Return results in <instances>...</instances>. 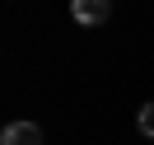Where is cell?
Instances as JSON below:
<instances>
[{"instance_id": "cell-1", "label": "cell", "mask_w": 154, "mask_h": 145, "mask_svg": "<svg viewBox=\"0 0 154 145\" xmlns=\"http://www.w3.org/2000/svg\"><path fill=\"white\" fill-rule=\"evenodd\" d=\"M70 14H75V24H103L107 14H112V0H70Z\"/></svg>"}, {"instance_id": "cell-2", "label": "cell", "mask_w": 154, "mask_h": 145, "mask_svg": "<svg viewBox=\"0 0 154 145\" xmlns=\"http://www.w3.org/2000/svg\"><path fill=\"white\" fill-rule=\"evenodd\" d=\"M0 145H42V131L33 122H10L0 131Z\"/></svg>"}, {"instance_id": "cell-3", "label": "cell", "mask_w": 154, "mask_h": 145, "mask_svg": "<svg viewBox=\"0 0 154 145\" xmlns=\"http://www.w3.org/2000/svg\"><path fill=\"white\" fill-rule=\"evenodd\" d=\"M135 126H140V136H149V140H154V103H140V112H135Z\"/></svg>"}]
</instances>
